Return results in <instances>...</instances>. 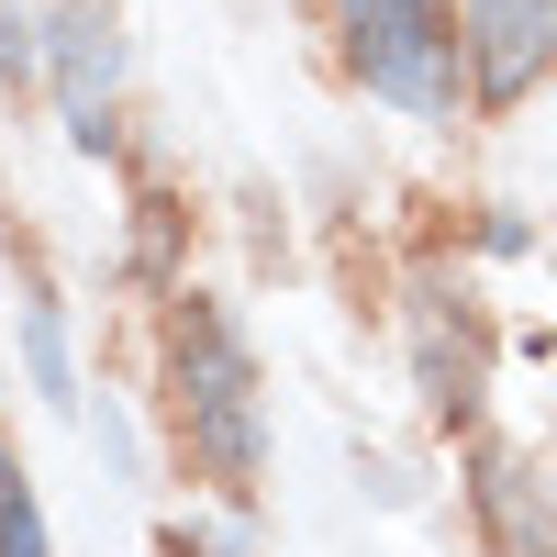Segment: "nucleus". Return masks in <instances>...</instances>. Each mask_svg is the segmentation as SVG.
<instances>
[{
  "label": "nucleus",
  "mask_w": 557,
  "mask_h": 557,
  "mask_svg": "<svg viewBox=\"0 0 557 557\" xmlns=\"http://www.w3.org/2000/svg\"><path fill=\"white\" fill-rule=\"evenodd\" d=\"M168 380H178V435H190V457L246 502L257 491V357H246V335L212 301L168 312Z\"/></svg>",
  "instance_id": "obj_1"
},
{
  "label": "nucleus",
  "mask_w": 557,
  "mask_h": 557,
  "mask_svg": "<svg viewBox=\"0 0 557 557\" xmlns=\"http://www.w3.org/2000/svg\"><path fill=\"white\" fill-rule=\"evenodd\" d=\"M34 67H45V34L12 12V0H0V78H34Z\"/></svg>",
  "instance_id": "obj_8"
},
{
  "label": "nucleus",
  "mask_w": 557,
  "mask_h": 557,
  "mask_svg": "<svg viewBox=\"0 0 557 557\" xmlns=\"http://www.w3.org/2000/svg\"><path fill=\"white\" fill-rule=\"evenodd\" d=\"M457 34H469V89L513 112L557 57V0H457Z\"/></svg>",
  "instance_id": "obj_3"
},
{
  "label": "nucleus",
  "mask_w": 557,
  "mask_h": 557,
  "mask_svg": "<svg viewBox=\"0 0 557 557\" xmlns=\"http://www.w3.org/2000/svg\"><path fill=\"white\" fill-rule=\"evenodd\" d=\"M469 502H480V524H491V546H502V557H557L546 480L524 469L513 446H480V480H469Z\"/></svg>",
  "instance_id": "obj_5"
},
{
  "label": "nucleus",
  "mask_w": 557,
  "mask_h": 557,
  "mask_svg": "<svg viewBox=\"0 0 557 557\" xmlns=\"http://www.w3.org/2000/svg\"><path fill=\"white\" fill-rule=\"evenodd\" d=\"M168 557H235V535H212V524H168Z\"/></svg>",
  "instance_id": "obj_9"
},
{
  "label": "nucleus",
  "mask_w": 557,
  "mask_h": 557,
  "mask_svg": "<svg viewBox=\"0 0 557 557\" xmlns=\"http://www.w3.org/2000/svg\"><path fill=\"white\" fill-rule=\"evenodd\" d=\"M45 67L67 89V134L78 146H112V78H123V45L101 12H57L45 23Z\"/></svg>",
  "instance_id": "obj_4"
},
{
  "label": "nucleus",
  "mask_w": 557,
  "mask_h": 557,
  "mask_svg": "<svg viewBox=\"0 0 557 557\" xmlns=\"http://www.w3.org/2000/svg\"><path fill=\"white\" fill-rule=\"evenodd\" d=\"M23 346H34V391H45V401H78V380H67V323H57V301H34V312H23Z\"/></svg>",
  "instance_id": "obj_7"
},
{
  "label": "nucleus",
  "mask_w": 557,
  "mask_h": 557,
  "mask_svg": "<svg viewBox=\"0 0 557 557\" xmlns=\"http://www.w3.org/2000/svg\"><path fill=\"white\" fill-rule=\"evenodd\" d=\"M0 557H45V513H34V480L12 446H0Z\"/></svg>",
  "instance_id": "obj_6"
},
{
  "label": "nucleus",
  "mask_w": 557,
  "mask_h": 557,
  "mask_svg": "<svg viewBox=\"0 0 557 557\" xmlns=\"http://www.w3.org/2000/svg\"><path fill=\"white\" fill-rule=\"evenodd\" d=\"M346 57L380 101L424 112V123L457 112V89H469V34H457L446 0H346Z\"/></svg>",
  "instance_id": "obj_2"
}]
</instances>
